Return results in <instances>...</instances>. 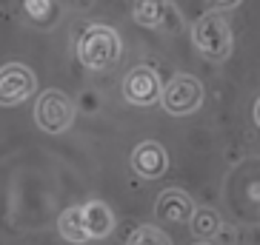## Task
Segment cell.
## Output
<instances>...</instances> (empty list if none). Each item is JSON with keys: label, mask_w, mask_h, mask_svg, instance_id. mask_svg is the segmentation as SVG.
I'll return each mask as SVG.
<instances>
[{"label": "cell", "mask_w": 260, "mask_h": 245, "mask_svg": "<svg viewBox=\"0 0 260 245\" xmlns=\"http://www.w3.org/2000/svg\"><path fill=\"white\" fill-rule=\"evenodd\" d=\"M126 245H172V239L154 225H140L126 237Z\"/></svg>", "instance_id": "obj_13"}, {"label": "cell", "mask_w": 260, "mask_h": 245, "mask_svg": "<svg viewBox=\"0 0 260 245\" xmlns=\"http://www.w3.org/2000/svg\"><path fill=\"white\" fill-rule=\"evenodd\" d=\"M83 208V225L89 231V239H103L112 234L115 228V217H112V208L106 202H100V199H92V202H86Z\"/></svg>", "instance_id": "obj_9"}, {"label": "cell", "mask_w": 260, "mask_h": 245, "mask_svg": "<svg viewBox=\"0 0 260 245\" xmlns=\"http://www.w3.org/2000/svg\"><path fill=\"white\" fill-rule=\"evenodd\" d=\"M160 103L169 114H175V117L191 114V111L203 103V86H200L191 74H175L169 80V86L163 89Z\"/></svg>", "instance_id": "obj_4"}, {"label": "cell", "mask_w": 260, "mask_h": 245, "mask_svg": "<svg viewBox=\"0 0 260 245\" xmlns=\"http://www.w3.org/2000/svg\"><path fill=\"white\" fill-rule=\"evenodd\" d=\"M77 57L86 69L106 71L120 60V37L109 26H89L77 43Z\"/></svg>", "instance_id": "obj_1"}, {"label": "cell", "mask_w": 260, "mask_h": 245, "mask_svg": "<svg viewBox=\"0 0 260 245\" xmlns=\"http://www.w3.org/2000/svg\"><path fill=\"white\" fill-rule=\"evenodd\" d=\"M189 222L198 237H214L220 231V217H217L214 208H194V214H191Z\"/></svg>", "instance_id": "obj_12"}, {"label": "cell", "mask_w": 260, "mask_h": 245, "mask_svg": "<svg viewBox=\"0 0 260 245\" xmlns=\"http://www.w3.org/2000/svg\"><path fill=\"white\" fill-rule=\"evenodd\" d=\"M23 9H26V15H29L31 20H38V23H46V20H52V15H54L52 0H26Z\"/></svg>", "instance_id": "obj_14"}, {"label": "cell", "mask_w": 260, "mask_h": 245, "mask_svg": "<svg viewBox=\"0 0 260 245\" xmlns=\"http://www.w3.org/2000/svg\"><path fill=\"white\" fill-rule=\"evenodd\" d=\"M132 169H135V174L143 177V180H157V177H163L169 169V157L163 151V146H157V143H140L132 151Z\"/></svg>", "instance_id": "obj_7"}, {"label": "cell", "mask_w": 260, "mask_h": 245, "mask_svg": "<svg viewBox=\"0 0 260 245\" xmlns=\"http://www.w3.org/2000/svg\"><path fill=\"white\" fill-rule=\"evenodd\" d=\"M123 94L135 106H152L163 94L160 77L154 74V69H149V66H135L126 74V80H123Z\"/></svg>", "instance_id": "obj_6"}, {"label": "cell", "mask_w": 260, "mask_h": 245, "mask_svg": "<svg viewBox=\"0 0 260 245\" xmlns=\"http://www.w3.org/2000/svg\"><path fill=\"white\" fill-rule=\"evenodd\" d=\"M254 117H257V126H260V103H257V108H254Z\"/></svg>", "instance_id": "obj_16"}, {"label": "cell", "mask_w": 260, "mask_h": 245, "mask_svg": "<svg viewBox=\"0 0 260 245\" xmlns=\"http://www.w3.org/2000/svg\"><path fill=\"white\" fill-rule=\"evenodd\" d=\"M38 89V80L26 66L20 63H12V66H3L0 69V106H17L35 94Z\"/></svg>", "instance_id": "obj_5"}, {"label": "cell", "mask_w": 260, "mask_h": 245, "mask_svg": "<svg viewBox=\"0 0 260 245\" xmlns=\"http://www.w3.org/2000/svg\"><path fill=\"white\" fill-rule=\"evenodd\" d=\"M135 20L143 26H163L166 17L175 15V9L169 6L166 0H135Z\"/></svg>", "instance_id": "obj_10"}, {"label": "cell", "mask_w": 260, "mask_h": 245, "mask_svg": "<svg viewBox=\"0 0 260 245\" xmlns=\"http://www.w3.org/2000/svg\"><path fill=\"white\" fill-rule=\"evenodd\" d=\"M212 3V9H235L240 0H209Z\"/></svg>", "instance_id": "obj_15"}, {"label": "cell", "mask_w": 260, "mask_h": 245, "mask_svg": "<svg viewBox=\"0 0 260 245\" xmlns=\"http://www.w3.org/2000/svg\"><path fill=\"white\" fill-rule=\"evenodd\" d=\"M191 40H194L198 52L212 60H226L232 54V26L217 12L198 17V23L191 26Z\"/></svg>", "instance_id": "obj_2"}, {"label": "cell", "mask_w": 260, "mask_h": 245, "mask_svg": "<svg viewBox=\"0 0 260 245\" xmlns=\"http://www.w3.org/2000/svg\"><path fill=\"white\" fill-rule=\"evenodd\" d=\"M35 120L49 134H63L75 120V106L63 92H54V89L43 92L38 97V106H35Z\"/></svg>", "instance_id": "obj_3"}, {"label": "cell", "mask_w": 260, "mask_h": 245, "mask_svg": "<svg viewBox=\"0 0 260 245\" xmlns=\"http://www.w3.org/2000/svg\"><path fill=\"white\" fill-rule=\"evenodd\" d=\"M57 228H60L63 239H69V242H86L89 239V231H86L83 225V208H66L60 214V220H57Z\"/></svg>", "instance_id": "obj_11"}, {"label": "cell", "mask_w": 260, "mask_h": 245, "mask_svg": "<svg viewBox=\"0 0 260 245\" xmlns=\"http://www.w3.org/2000/svg\"><path fill=\"white\" fill-rule=\"evenodd\" d=\"M154 211H157V217H166V220H172V222H186L194 214V202H191V197L186 191L169 188V191H163L160 197H157Z\"/></svg>", "instance_id": "obj_8"}]
</instances>
